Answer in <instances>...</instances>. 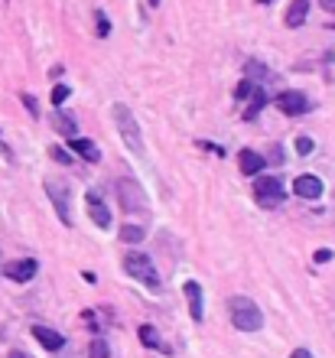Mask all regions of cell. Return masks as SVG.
Wrapping results in <instances>:
<instances>
[{"label": "cell", "mask_w": 335, "mask_h": 358, "mask_svg": "<svg viewBox=\"0 0 335 358\" xmlns=\"http://www.w3.org/2000/svg\"><path fill=\"white\" fill-rule=\"evenodd\" d=\"M313 147H316V143L309 141V137H299V141H297V153H299V157H306V153H313Z\"/></svg>", "instance_id": "24"}, {"label": "cell", "mask_w": 335, "mask_h": 358, "mask_svg": "<svg viewBox=\"0 0 335 358\" xmlns=\"http://www.w3.org/2000/svg\"><path fill=\"white\" fill-rule=\"evenodd\" d=\"M329 29H335V27H329Z\"/></svg>", "instance_id": "35"}, {"label": "cell", "mask_w": 335, "mask_h": 358, "mask_svg": "<svg viewBox=\"0 0 335 358\" xmlns=\"http://www.w3.org/2000/svg\"><path fill=\"white\" fill-rule=\"evenodd\" d=\"M36 271H39V264L33 261V257H23V261H13V264L3 267V273H7L10 280H17V283L33 280V277H36Z\"/></svg>", "instance_id": "10"}, {"label": "cell", "mask_w": 335, "mask_h": 358, "mask_svg": "<svg viewBox=\"0 0 335 358\" xmlns=\"http://www.w3.org/2000/svg\"><path fill=\"white\" fill-rule=\"evenodd\" d=\"M309 17V0H293L287 7V27H303Z\"/></svg>", "instance_id": "15"}, {"label": "cell", "mask_w": 335, "mask_h": 358, "mask_svg": "<svg viewBox=\"0 0 335 358\" xmlns=\"http://www.w3.org/2000/svg\"><path fill=\"white\" fill-rule=\"evenodd\" d=\"M114 121H117V127H121V137L124 143L131 147V153H137V157H143V137H140V127L137 121H134V114L127 104H114Z\"/></svg>", "instance_id": "3"}, {"label": "cell", "mask_w": 335, "mask_h": 358, "mask_svg": "<svg viewBox=\"0 0 335 358\" xmlns=\"http://www.w3.org/2000/svg\"><path fill=\"white\" fill-rule=\"evenodd\" d=\"M33 339H36L43 349H49V352H59L62 345H66V336L56 332V329H49V326H33Z\"/></svg>", "instance_id": "12"}, {"label": "cell", "mask_w": 335, "mask_h": 358, "mask_svg": "<svg viewBox=\"0 0 335 358\" xmlns=\"http://www.w3.org/2000/svg\"><path fill=\"white\" fill-rule=\"evenodd\" d=\"M121 241H127V245H137V241H143V228L124 225V228H121Z\"/></svg>", "instance_id": "19"}, {"label": "cell", "mask_w": 335, "mask_h": 358, "mask_svg": "<svg viewBox=\"0 0 335 358\" xmlns=\"http://www.w3.org/2000/svg\"><path fill=\"white\" fill-rule=\"evenodd\" d=\"M140 342L147 345V349H157V352H169L163 342H159V332H157V326H140Z\"/></svg>", "instance_id": "17"}, {"label": "cell", "mask_w": 335, "mask_h": 358, "mask_svg": "<svg viewBox=\"0 0 335 358\" xmlns=\"http://www.w3.org/2000/svg\"><path fill=\"white\" fill-rule=\"evenodd\" d=\"M7 358H33V355H27V352H20V349H17V352H10Z\"/></svg>", "instance_id": "30"}, {"label": "cell", "mask_w": 335, "mask_h": 358, "mask_svg": "<svg viewBox=\"0 0 335 358\" xmlns=\"http://www.w3.org/2000/svg\"><path fill=\"white\" fill-rule=\"evenodd\" d=\"M108 33H111V23H108V17H104L101 10H98V36H108Z\"/></svg>", "instance_id": "25"}, {"label": "cell", "mask_w": 335, "mask_h": 358, "mask_svg": "<svg viewBox=\"0 0 335 358\" xmlns=\"http://www.w3.org/2000/svg\"><path fill=\"white\" fill-rule=\"evenodd\" d=\"M85 202H88V215H92L94 225H98V228H111V212H108V206L101 202V196H98L94 189H88Z\"/></svg>", "instance_id": "9"}, {"label": "cell", "mask_w": 335, "mask_h": 358, "mask_svg": "<svg viewBox=\"0 0 335 358\" xmlns=\"http://www.w3.org/2000/svg\"><path fill=\"white\" fill-rule=\"evenodd\" d=\"M124 271L131 273L134 280L143 283V287H150V290H159V273H157V267H153V261H150L147 255L131 251V255L124 257Z\"/></svg>", "instance_id": "4"}, {"label": "cell", "mask_w": 335, "mask_h": 358, "mask_svg": "<svg viewBox=\"0 0 335 358\" xmlns=\"http://www.w3.org/2000/svg\"><path fill=\"white\" fill-rule=\"evenodd\" d=\"M326 261H332V251H329V248H319V251H316V264H326Z\"/></svg>", "instance_id": "28"}, {"label": "cell", "mask_w": 335, "mask_h": 358, "mask_svg": "<svg viewBox=\"0 0 335 358\" xmlns=\"http://www.w3.org/2000/svg\"><path fill=\"white\" fill-rule=\"evenodd\" d=\"M69 153H78V157H85V160H92V163L101 160V150L92 141H85V137H69Z\"/></svg>", "instance_id": "13"}, {"label": "cell", "mask_w": 335, "mask_h": 358, "mask_svg": "<svg viewBox=\"0 0 335 358\" xmlns=\"http://www.w3.org/2000/svg\"><path fill=\"white\" fill-rule=\"evenodd\" d=\"M254 199L261 202L264 208H277L283 206V199H287V189L280 179H270V176H261L254 182Z\"/></svg>", "instance_id": "5"}, {"label": "cell", "mask_w": 335, "mask_h": 358, "mask_svg": "<svg viewBox=\"0 0 335 358\" xmlns=\"http://www.w3.org/2000/svg\"><path fill=\"white\" fill-rule=\"evenodd\" d=\"M277 108L290 117H297V114H306L309 111V101L303 92H280L277 94Z\"/></svg>", "instance_id": "7"}, {"label": "cell", "mask_w": 335, "mask_h": 358, "mask_svg": "<svg viewBox=\"0 0 335 358\" xmlns=\"http://www.w3.org/2000/svg\"><path fill=\"white\" fill-rule=\"evenodd\" d=\"M114 192H117V202H121L124 212H131V215H147L150 212V199L137 179H131V176L117 179V182H114Z\"/></svg>", "instance_id": "2"}, {"label": "cell", "mask_w": 335, "mask_h": 358, "mask_svg": "<svg viewBox=\"0 0 335 358\" xmlns=\"http://www.w3.org/2000/svg\"><path fill=\"white\" fill-rule=\"evenodd\" d=\"M88 355H92V358H108V342H104V339H94L92 349H88Z\"/></svg>", "instance_id": "22"}, {"label": "cell", "mask_w": 335, "mask_h": 358, "mask_svg": "<svg viewBox=\"0 0 335 358\" xmlns=\"http://www.w3.org/2000/svg\"><path fill=\"white\" fill-rule=\"evenodd\" d=\"M49 157H52L56 163H62V166H69V163H72V153H69L66 147H52V150H49Z\"/></svg>", "instance_id": "20"}, {"label": "cell", "mask_w": 335, "mask_h": 358, "mask_svg": "<svg viewBox=\"0 0 335 358\" xmlns=\"http://www.w3.org/2000/svg\"><path fill=\"white\" fill-rule=\"evenodd\" d=\"M319 3H322L326 10H332V13H335V0H319Z\"/></svg>", "instance_id": "31"}, {"label": "cell", "mask_w": 335, "mask_h": 358, "mask_svg": "<svg viewBox=\"0 0 335 358\" xmlns=\"http://www.w3.org/2000/svg\"><path fill=\"white\" fill-rule=\"evenodd\" d=\"M290 358H313V352L309 349H293L290 352Z\"/></svg>", "instance_id": "29"}, {"label": "cell", "mask_w": 335, "mask_h": 358, "mask_svg": "<svg viewBox=\"0 0 335 358\" xmlns=\"http://www.w3.org/2000/svg\"><path fill=\"white\" fill-rule=\"evenodd\" d=\"M46 196L52 199V206H56L59 222H62V225H72V192H69L66 182L49 179V182H46Z\"/></svg>", "instance_id": "6"}, {"label": "cell", "mask_w": 335, "mask_h": 358, "mask_svg": "<svg viewBox=\"0 0 335 358\" xmlns=\"http://www.w3.org/2000/svg\"><path fill=\"white\" fill-rule=\"evenodd\" d=\"M248 76H251V82H254V78H267L270 72L261 66V62H248Z\"/></svg>", "instance_id": "23"}, {"label": "cell", "mask_w": 335, "mask_h": 358, "mask_svg": "<svg viewBox=\"0 0 335 358\" xmlns=\"http://www.w3.org/2000/svg\"><path fill=\"white\" fill-rule=\"evenodd\" d=\"M257 85V82H251V78H248V82H241V85L234 88V98H248V94H251V88Z\"/></svg>", "instance_id": "26"}, {"label": "cell", "mask_w": 335, "mask_h": 358, "mask_svg": "<svg viewBox=\"0 0 335 358\" xmlns=\"http://www.w3.org/2000/svg\"><path fill=\"white\" fill-rule=\"evenodd\" d=\"M293 192H297L299 199H319L322 192H326V186H322V179H319V176L303 173V176L293 179Z\"/></svg>", "instance_id": "8"}, {"label": "cell", "mask_w": 335, "mask_h": 358, "mask_svg": "<svg viewBox=\"0 0 335 358\" xmlns=\"http://www.w3.org/2000/svg\"><path fill=\"white\" fill-rule=\"evenodd\" d=\"M66 98H69V85H56L52 88V94H49V101L56 104V108L59 104H66Z\"/></svg>", "instance_id": "21"}, {"label": "cell", "mask_w": 335, "mask_h": 358, "mask_svg": "<svg viewBox=\"0 0 335 358\" xmlns=\"http://www.w3.org/2000/svg\"><path fill=\"white\" fill-rule=\"evenodd\" d=\"M238 163H241V173H248V176H257V173L267 166V160H264L261 153H254V150H241L238 153Z\"/></svg>", "instance_id": "14"}, {"label": "cell", "mask_w": 335, "mask_h": 358, "mask_svg": "<svg viewBox=\"0 0 335 358\" xmlns=\"http://www.w3.org/2000/svg\"><path fill=\"white\" fill-rule=\"evenodd\" d=\"M264 104H267V94H264L261 85H254L251 88V104H248V111H244V121H254V117L261 114Z\"/></svg>", "instance_id": "16"}, {"label": "cell", "mask_w": 335, "mask_h": 358, "mask_svg": "<svg viewBox=\"0 0 335 358\" xmlns=\"http://www.w3.org/2000/svg\"><path fill=\"white\" fill-rule=\"evenodd\" d=\"M228 313H231L234 329H241V332H257L264 326V313H261V306H257L251 296H231Z\"/></svg>", "instance_id": "1"}, {"label": "cell", "mask_w": 335, "mask_h": 358, "mask_svg": "<svg viewBox=\"0 0 335 358\" xmlns=\"http://www.w3.org/2000/svg\"><path fill=\"white\" fill-rule=\"evenodd\" d=\"M257 3H273V0H257Z\"/></svg>", "instance_id": "34"}, {"label": "cell", "mask_w": 335, "mask_h": 358, "mask_svg": "<svg viewBox=\"0 0 335 358\" xmlns=\"http://www.w3.org/2000/svg\"><path fill=\"white\" fill-rule=\"evenodd\" d=\"M150 7H159V0H150Z\"/></svg>", "instance_id": "32"}, {"label": "cell", "mask_w": 335, "mask_h": 358, "mask_svg": "<svg viewBox=\"0 0 335 358\" xmlns=\"http://www.w3.org/2000/svg\"><path fill=\"white\" fill-rule=\"evenodd\" d=\"M183 293H186V300H189V316L196 322H202L205 316V300H202V287H199L196 280H189L186 287H183Z\"/></svg>", "instance_id": "11"}, {"label": "cell", "mask_w": 335, "mask_h": 358, "mask_svg": "<svg viewBox=\"0 0 335 358\" xmlns=\"http://www.w3.org/2000/svg\"><path fill=\"white\" fill-rule=\"evenodd\" d=\"M23 104H27V111L33 114V117H39V104H36V98H33V94H23Z\"/></svg>", "instance_id": "27"}, {"label": "cell", "mask_w": 335, "mask_h": 358, "mask_svg": "<svg viewBox=\"0 0 335 358\" xmlns=\"http://www.w3.org/2000/svg\"><path fill=\"white\" fill-rule=\"evenodd\" d=\"M52 124H56V131L66 134V137H75V134H78V124H75V117H69V114H62V111L52 114Z\"/></svg>", "instance_id": "18"}, {"label": "cell", "mask_w": 335, "mask_h": 358, "mask_svg": "<svg viewBox=\"0 0 335 358\" xmlns=\"http://www.w3.org/2000/svg\"><path fill=\"white\" fill-rule=\"evenodd\" d=\"M0 150H3V153H7V147H3V141H0Z\"/></svg>", "instance_id": "33"}]
</instances>
